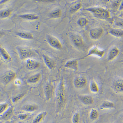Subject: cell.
I'll return each mask as SVG.
<instances>
[{
	"instance_id": "1",
	"label": "cell",
	"mask_w": 123,
	"mask_h": 123,
	"mask_svg": "<svg viewBox=\"0 0 123 123\" xmlns=\"http://www.w3.org/2000/svg\"><path fill=\"white\" fill-rule=\"evenodd\" d=\"M67 100L65 86L63 81H61L57 88L56 94V100L58 108L63 107Z\"/></svg>"
},
{
	"instance_id": "2",
	"label": "cell",
	"mask_w": 123,
	"mask_h": 123,
	"mask_svg": "<svg viewBox=\"0 0 123 123\" xmlns=\"http://www.w3.org/2000/svg\"><path fill=\"white\" fill-rule=\"evenodd\" d=\"M85 10L92 13L95 17L99 19L108 20L111 18L110 12L107 9L100 7H89Z\"/></svg>"
},
{
	"instance_id": "3",
	"label": "cell",
	"mask_w": 123,
	"mask_h": 123,
	"mask_svg": "<svg viewBox=\"0 0 123 123\" xmlns=\"http://www.w3.org/2000/svg\"><path fill=\"white\" fill-rule=\"evenodd\" d=\"M111 87L115 93L119 94L123 93V78L119 77L114 79Z\"/></svg>"
},
{
	"instance_id": "4",
	"label": "cell",
	"mask_w": 123,
	"mask_h": 123,
	"mask_svg": "<svg viewBox=\"0 0 123 123\" xmlns=\"http://www.w3.org/2000/svg\"><path fill=\"white\" fill-rule=\"evenodd\" d=\"M17 49L22 60L31 57L34 55V53L30 49L26 47H18Z\"/></svg>"
},
{
	"instance_id": "5",
	"label": "cell",
	"mask_w": 123,
	"mask_h": 123,
	"mask_svg": "<svg viewBox=\"0 0 123 123\" xmlns=\"http://www.w3.org/2000/svg\"><path fill=\"white\" fill-rule=\"evenodd\" d=\"M87 83L86 78L83 76L79 75L76 77L74 81V84L78 89L83 88L86 86Z\"/></svg>"
},
{
	"instance_id": "6",
	"label": "cell",
	"mask_w": 123,
	"mask_h": 123,
	"mask_svg": "<svg viewBox=\"0 0 123 123\" xmlns=\"http://www.w3.org/2000/svg\"><path fill=\"white\" fill-rule=\"evenodd\" d=\"M105 54V50H101L97 46H94L90 49L87 55L82 58V59L92 55L97 56L98 57L102 58L104 57Z\"/></svg>"
},
{
	"instance_id": "7",
	"label": "cell",
	"mask_w": 123,
	"mask_h": 123,
	"mask_svg": "<svg viewBox=\"0 0 123 123\" xmlns=\"http://www.w3.org/2000/svg\"><path fill=\"white\" fill-rule=\"evenodd\" d=\"M104 30L101 27H97L90 31L89 36L91 39L94 40H98L103 36Z\"/></svg>"
},
{
	"instance_id": "8",
	"label": "cell",
	"mask_w": 123,
	"mask_h": 123,
	"mask_svg": "<svg viewBox=\"0 0 123 123\" xmlns=\"http://www.w3.org/2000/svg\"><path fill=\"white\" fill-rule=\"evenodd\" d=\"M47 40L50 45L58 50L62 49V45L57 38L53 36L48 35L47 37Z\"/></svg>"
},
{
	"instance_id": "9",
	"label": "cell",
	"mask_w": 123,
	"mask_h": 123,
	"mask_svg": "<svg viewBox=\"0 0 123 123\" xmlns=\"http://www.w3.org/2000/svg\"><path fill=\"white\" fill-rule=\"evenodd\" d=\"M71 40L73 44L78 48H81L84 45L83 37L79 34H74L71 36Z\"/></svg>"
},
{
	"instance_id": "10",
	"label": "cell",
	"mask_w": 123,
	"mask_h": 123,
	"mask_svg": "<svg viewBox=\"0 0 123 123\" xmlns=\"http://www.w3.org/2000/svg\"><path fill=\"white\" fill-rule=\"evenodd\" d=\"M16 76V74L15 72L11 70H9L5 73L2 77V80L4 83L7 84L15 80Z\"/></svg>"
},
{
	"instance_id": "11",
	"label": "cell",
	"mask_w": 123,
	"mask_h": 123,
	"mask_svg": "<svg viewBox=\"0 0 123 123\" xmlns=\"http://www.w3.org/2000/svg\"><path fill=\"white\" fill-rule=\"evenodd\" d=\"M44 92L46 99L50 101L52 98L54 93V86L52 83H49L46 84Z\"/></svg>"
},
{
	"instance_id": "12",
	"label": "cell",
	"mask_w": 123,
	"mask_h": 123,
	"mask_svg": "<svg viewBox=\"0 0 123 123\" xmlns=\"http://www.w3.org/2000/svg\"><path fill=\"white\" fill-rule=\"evenodd\" d=\"M120 50L116 47H113L111 48L108 54L107 60L111 62L115 60L119 55Z\"/></svg>"
},
{
	"instance_id": "13",
	"label": "cell",
	"mask_w": 123,
	"mask_h": 123,
	"mask_svg": "<svg viewBox=\"0 0 123 123\" xmlns=\"http://www.w3.org/2000/svg\"><path fill=\"white\" fill-rule=\"evenodd\" d=\"M78 98L81 102L85 105H90L94 104V98L92 95L88 94L80 95L78 96Z\"/></svg>"
},
{
	"instance_id": "14",
	"label": "cell",
	"mask_w": 123,
	"mask_h": 123,
	"mask_svg": "<svg viewBox=\"0 0 123 123\" xmlns=\"http://www.w3.org/2000/svg\"><path fill=\"white\" fill-rule=\"evenodd\" d=\"M40 66V64L36 60L29 59L26 61V67L30 70L37 69Z\"/></svg>"
},
{
	"instance_id": "15",
	"label": "cell",
	"mask_w": 123,
	"mask_h": 123,
	"mask_svg": "<svg viewBox=\"0 0 123 123\" xmlns=\"http://www.w3.org/2000/svg\"><path fill=\"white\" fill-rule=\"evenodd\" d=\"M65 67L74 71H78L79 69L78 61L76 60H70L66 62Z\"/></svg>"
},
{
	"instance_id": "16",
	"label": "cell",
	"mask_w": 123,
	"mask_h": 123,
	"mask_svg": "<svg viewBox=\"0 0 123 123\" xmlns=\"http://www.w3.org/2000/svg\"><path fill=\"white\" fill-rule=\"evenodd\" d=\"M14 113L13 108L12 107H9L6 111L2 115H1V119L4 121L9 120L12 117Z\"/></svg>"
},
{
	"instance_id": "17",
	"label": "cell",
	"mask_w": 123,
	"mask_h": 123,
	"mask_svg": "<svg viewBox=\"0 0 123 123\" xmlns=\"http://www.w3.org/2000/svg\"><path fill=\"white\" fill-rule=\"evenodd\" d=\"M43 56L45 63L48 67L50 70H53L55 66L54 60L45 55H43Z\"/></svg>"
},
{
	"instance_id": "18",
	"label": "cell",
	"mask_w": 123,
	"mask_h": 123,
	"mask_svg": "<svg viewBox=\"0 0 123 123\" xmlns=\"http://www.w3.org/2000/svg\"><path fill=\"white\" fill-rule=\"evenodd\" d=\"M38 109V106L37 104H25L22 108V110L27 112H33L36 111Z\"/></svg>"
},
{
	"instance_id": "19",
	"label": "cell",
	"mask_w": 123,
	"mask_h": 123,
	"mask_svg": "<svg viewBox=\"0 0 123 123\" xmlns=\"http://www.w3.org/2000/svg\"><path fill=\"white\" fill-rule=\"evenodd\" d=\"M82 6V3L80 1H75L71 4L70 11L71 13L77 12L81 9Z\"/></svg>"
},
{
	"instance_id": "20",
	"label": "cell",
	"mask_w": 123,
	"mask_h": 123,
	"mask_svg": "<svg viewBox=\"0 0 123 123\" xmlns=\"http://www.w3.org/2000/svg\"><path fill=\"white\" fill-rule=\"evenodd\" d=\"M48 112L43 111L41 112L35 117L31 123H40L48 115Z\"/></svg>"
},
{
	"instance_id": "21",
	"label": "cell",
	"mask_w": 123,
	"mask_h": 123,
	"mask_svg": "<svg viewBox=\"0 0 123 123\" xmlns=\"http://www.w3.org/2000/svg\"><path fill=\"white\" fill-rule=\"evenodd\" d=\"M41 77V74L40 73L36 74L30 77L27 80V82L30 84H35L39 82Z\"/></svg>"
},
{
	"instance_id": "22",
	"label": "cell",
	"mask_w": 123,
	"mask_h": 123,
	"mask_svg": "<svg viewBox=\"0 0 123 123\" xmlns=\"http://www.w3.org/2000/svg\"><path fill=\"white\" fill-rule=\"evenodd\" d=\"M90 90L92 93L96 94L99 91V87L98 84L94 80H92L90 82L89 85Z\"/></svg>"
},
{
	"instance_id": "23",
	"label": "cell",
	"mask_w": 123,
	"mask_h": 123,
	"mask_svg": "<svg viewBox=\"0 0 123 123\" xmlns=\"http://www.w3.org/2000/svg\"><path fill=\"white\" fill-rule=\"evenodd\" d=\"M115 106V104L113 102L106 101L102 103L100 106V108L101 110H104L114 108Z\"/></svg>"
},
{
	"instance_id": "24",
	"label": "cell",
	"mask_w": 123,
	"mask_h": 123,
	"mask_svg": "<svg viewBox=\"0 0 123 123\" xmlns=\"http://www.w3.org/2000/svg\"><path fill=\"white\" fill-rule=\"evenodd\" d=\"M108 33L112 36L115 37H120L123 36V31L121 29L112 28L109 30Z\"/></svg>"
},
{
	"instance_id": "25",
	"label": "cell",
	"mask_w": 123,
	"mask_h": 123,
	"mask_svg": "<svg viewBox=\"0 0 123 123\" xmlns=\"http://www.w3.org/2000/svg\"><path fill=\"white\" fill-rule=\"evenodd\" d=\"M99 117V113L98 111L95 109H92L90 112L89 117L92 120H97Z\"/></svg>"
},
{
	"instance_id": "26",
	"label": "cell",
	"mask_w": 123,
	"mask_h": 123,
	"mask_svg": "<svg viewBox=\"0 0 123 123\" xmlns=\"http://www.w3.org/2000/svg\"><path fill=\"white\" fill-rule=\"evenodd\" d=\"M19 17L24 18V19L29 20H34L38 19L39 18V16L38 15L32 14H27L21 15Z\"/></svg>"
},
{
	"instance_id": "27",
	"label": "cell",
	"mask_w": 123,
	"mask_h": 123,
	"mask_svg": "<svg viewBox=\"0 0 123 123\" xmlns=\"http://www.w3.org/2000/svg\"><path fill=\"white\" fill-rule=\"evenodd\" d=\"M62 11L59 9L54 10L49 14L50 17L53 18H58L61 17Z\"/></svg>"
},
{
	"instance_id": "28",
	"label": "cell",
	"mask_w": 123,
	"mask_h": 123,
	"mask_svg": "<svg viewBox=\"0 0 123 123\" xmlns=\"http://www.w3.org/2000/svg\"><path fill=\"white\" fill-rule=\"evenodd\" d=\"M17 35L21 38L26 39H32L33 38V36L31 33L21 32L17 33Z\"/></svg>"
},
{
	"instance_id": "29",
	"label": "cell",
	"mask_w": 123,
	"mask_h": 123,
	"mask_svg": "<svg viewBox=\"0 0 123 123\" xmlns=\"http://www.w3.org/2000/svg\"><path fill=\"white\" fill-rule=\"evenodd\" d=\"M88 20L85 18L82 17L79 18L77 21V24L81 27H84L87 25Z\"/></svg>"
},
{
	"instance_id": "30",
	"label": "cell",
	"mask_w": 123,
	"mask_h": 123,
	"mask_svg": "<svg viewBox=\"0 0 123 123\" xmlns=\"http://www.w3.org/2000/svg\"><path fill=\"white\" fill-rule=\"evenodd\" d=\"M0 53L2 57L5 60L9 61L11 59L10 56L6 50L4 48H1Z\"/></svg>"
},
{
	"instance_id": "31",
	"label": "cell",
	"mask_w": 123,
	"mask_h": 123,
	"mask_svg": "<svg viewBox=\"0 0 123 123\" xmlns=\"http://www.w3.org/2000/svg\"><path fill=\"white\" fill-rule=\"evenodd\" d=\"M114 24L118 27H123V18L116 17L114 20Z\"/></svg>"
},
{
	"instance_id": "32",
	"label": "cell",
	"mask_w": 123,
	"mask_h": 123,
	"mask_svg": "<svg viewBox=\"0 0 123 123\" xmlns=\"http://www.w3.org/2000/svg\"><path fill=\"white\" fill-rule=\"evenodd\" d=\"M9 106L7 103H2L0 104V114L1 115L8 109Z\"/></svg>"
},
{
	"instance_id": "33",
	"label": "cell",
	"mask_w": 123,
	"mask_h": 123,
	"mask_svg": "<svg viewBox=\"0 0 123 123\" xmlns=\"http://www.w3.org/2000/svg\"><path fill=\"white\" fill-rule=\"evenodd\" d=\"M80 118V114L78 112H77L74 115L73 117H72V123H79Z\"/></svg>"
},
{
	"instance_id": "34",
	"label": "cell",
	"mask_w": 123,
	"mask_h": 123,
	"mask_svg": "<svg viewBox=\"0 0 123 123\" xmlns=\"http://www.w3.org/2000/svg\"><path fill=\"white\" fill-rule=\"evenodd\" d=\"M11 12L9 10H5L1 12L0 15L2 18H5L8 17L10 15Z\"/></svg>"
},
{
	"instance_id": "35",
	"label": "cell",
	"mask_w": 123,
	"mask_h": 123,
	"mask_svg": "<svg viewBox=\"0 0 123 123\" xmlns=\"http://www.w3.org/2000/svg\"><path fill=\"white\" fill-rule=\"evenodd\" d=\"M28 115L27 113H21L18 115V117L20 120H23L26 119L28 117Z\"/></svg>"
},
{
	"instance_id": "36",
	"label": "cell",
	"mask_w": 123,
	"mask_h": 123,
	"mask_svg": "<svg viewBox=\"0 0 123 123\" xmlns=\"http://www.w3.org/2000/svg\"><path fill=\"white\" fill-rule=\"evenodd\" d=\"M23 96V94H19L16 96L12 98V101L14 103L17 102L20 100Z\"/></svg>"
},
{
	"instance_id": "37",
	"label": "cell",
	"mask_w": 123,
	"mask_h": 123,
	"mask_svg": "<svg viewBox=\"0 0 123 123\" xmlns=\"http://www.w3.org/2000/svg\"><path fill=\"white\" fill-rule=\"evenodd\" d=\"M121 0H115L113 1V6L115 8H119Z\"/></svg>"
},
{
	"instance_id": "38",
	"label": "cell",
	"mask_w": 123,
	"mask_h": 123,
	"mask_svg": "<svg viewBox=\"0 0 123 123\" xmlns=\"http://www.w3.org/2000/svg\"><path fill=\"white\" fill-rule=\"evenodd\" d=\"M118 10L120 12L123 11V0L121 1V2Z\"/></svg>"
},
{
	"instance_id": "39",
	"label": "cell",
	"mask_w": 123,
	"mask_h": 123,
	"mask_svg": "<svg viewBox=\"0 0 123 123\" xmlns=\"http://www.w3.org/2000/svg\"><path fill=\"white\" fill-rule=\"evenodd\" d=\"M15 84L18 85H20L21 84V81L20 80H16L15 81Z\"/></svg>"
},
{
	"instance_id": "40",
	"label": "cell",
	"mask_w": 123,
	"mask_h": 123,
	"mask_svg": "<svg viewBox=\"0 0 123 123\" xmlns=\"http://www.w3.org/2000/svg\"><path fill=\"white\" fill-rule=\"evenodd\" d=\"M121 17H123L122 18H123V13L122 14V15H121Z\"/></svg>"
},
{
	"instance_id": "41",
	"label": "cell",
	"mask_w": 123,
	"mask_h": 123,
	"mask_svg": "<svg viewBox=\"0 0 123 123\" xmlns=\"http://www.w3.org/2000/svg\"><path fill=\"white\" fill-rule=\"evenodd\" d=\"M122 62H123V60H122Z\"/></svg>"
}]
</instances>
